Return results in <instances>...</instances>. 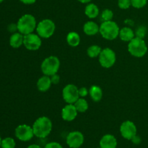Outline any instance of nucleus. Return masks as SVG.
Wrapping results in <instances>:
<instances>
[{"label":"nucleus","mask_w":148,"mask_h":148,"mask_svg":"<svg viewBox=\"0 0 148 148\" xmlns=\"http://www.w3.org/2000/svg\"><path fill=\"white\" fill-rule=\"evenodd\" d=\"M32 127L35 137L45 139L51 132L53 123L49 117L40 116L34 121Z\"/></svg>","instance_id":"1"},{"label":"nucleus","mask_w":148,"mask_h":148,"mask_svg":"<svg viewBox=\"0 0 148 148\" xmlns=\"http://www.w3.org/2000/svg\"><path fill=\"white\" fill-rule=\"evenodd\" d=\"M37 24L36 17L33 14H25L21 16L17 21V31L24 36L34 33Z\"/></svg>","instance_id":"2"},{"label":"nucleus","mask_w":148,"mask_h":148,"mask_svg":"<svg viewBox=\"0 0 148 148\" xmlns=\"http://www.w3.org/2000/svg\"><path fill=\"white\" fill-rule=\"evenodd\" d=\"M120 27L116 22L113 20L104 21L100 25L99 33L106 40H113L119 37Z\"/></svg>","instance_id":"3"},{"label":"nucleus","mask_w":148,"mask_h":148,"mask_svg":"<svg viewBox=\"0 0 148 148\" xmlns=\"http://www.w3.org/2000/svg\"><path fill=\"white\" fill-rule=\"evenodd\" d=\"M128 51L132 56L136 58H142L147 53V46L143 38L134 37L129 42Z\"/></svg>","instance_id":"4"},{"label":"nucleus","mask_w":148,"mask_h":148,"mask_svg":"<svg viewBox=\"0 0 148 148\" xmlns=\"http://www.w3.org/2000/svg\"><path fill=\"white\" fill-rule=\"evenodd\" d=\"M60 68V60L56 56H49L42 62L40 69L44 75L52 76L57 74Z\"/></svg>","instance_id":"5"},{"label":"nucleus","mask_w":148,"mask_h":148,"mask_svg":"<svg viewBox=\"0 0 148 148\" xmlns=\"http://www.w3.org/2000/svg\"><path fill=\"white\" fill-rule=\"evenodd\" d=\"M36 33L41 38H49L56 30V25L51 19H43L36 26Z\"/></svg>","instance_id":"6"},{"label":"nucleus","mask_w":148,"mask_h":148,"mask_svg":"<svg viewBox=\"0 0 148 148\" xmlns=\"http://www.w3.org/2000/svg\"><path fill=\"white\" fill-rule=\"evenodd\" d=\"M98 61L102 67L109 69L115 64L116 55L113 49L110 48H105L101 51L98 56Z\"/></svg>","instance_id":"7"},{"label":"nucleus","mask_w":148,"mask_h":148,"mask_svg":"<svg viewBox=\"0 0 148 148\" xmlns=\"http://www.w3.org/2000/svg\"><path fill=\"white\" fill-rule=\"evenodd\" d=\"M62 98L67 104H74L79 98V88L74 84H68L62 90Z\"/></svg>","instance_id":"8"},{"label":"nucleus","mask_w":148,"mask_h":148,"mask_svg":"<svg viewBox=\"0 0 148 148\" xmlns=\"http://www.w3.org/2000/svg\"><path fill=\"white\" fill-rule=\"evenodd\" d=\"M16 138L21 142H29L34 137L33 127L27 124H23L17 126L14 130Z\"/></svg>","instance_id":"9"},{"label":"nucleus","mask_w":148,"mask_h":148,"mask_svg":"<svg viewBox=\"0 0 148 148\" xmlns=\"http://www.w3.org/2000/svg\"><path fill=\"white\" fill-rule=\"evenodd\" d=\"M119 131L121 137L127 140H131L137 134V129L135 124L130 120H127L121 123Z\"/></svg>","instance_id":"10"},{"label":"nucleus","mask_w":148,"mask_h":148,"mask_svg":"<svg viewBox=\"0 0 148 148\" xmlns=\"http://www.w3.org/2000/svg\"><path fill=\"white\" fill-rule=\"evenodd\" d=\"M42 45L41 38L37 33H32L24 36L23 46L29 51H37Z\"/></svg>","instance_id":"11"},{"label":"nucleus","mask_w":148,"mask_h":148,"mask_svg":"<svg viewBox=\"0 0 148 148\" xmlns=\"http://www.w3.org/2000/svg\"><path fill=\"white\" fill-rule=\"evenodd\" d=\"M84 142V134L79 131L70 132L66 137V143L69 148L81 147Z\"/></svg>","instance_id":"12"},{"label":"nucleus","mask_w":148,"mask_h":148,"mask_svg":"<svg viewBox=\"0 0 148 148\" xmlns=\"http://www.w3.org/2000/svg\"><path fill=\"white\" fill-rule=\"evenodd\" d=\"M78 111L74 104H66L62 110V118L65 121H72L77 116Z\"/></svg>","instance_id":"13"},{"label":"nucleus","mask_w":148,"mask_h":148,"mask_svg":"<svg viewBox=\"0 0 148 148\" xmlns=\"http://www.w3.org/2000/svg\"><path fill=\"white\" fill-rule=\"evenodd\" d=\"M118 142L115 136L111 134H106L103 136L99 142L100 148H116Z\"/></svg>","instance_id":"14"},{"label":"nucleus","mask_w":148,"mask_h":148,"mask_svg":"<svg viewBox=\"0 0 148 148\" xmlns=\"http://www.w3.org/2000/svg\"><path fill=\"white\" fill-rule=\"evenodd\" d=\"M51 85L52 82L50 77L44 75L38 79L37 83H36L38 90L42 92H45L49 90L51 87Z\"/></svg>","instance_id":"15"},{"label":"nucleus","mask_w":148,"mask_h":148,"mask_svg":"<svg viewBox=\"0 0 148 148\" xmlns=\"http://www.w3.org/2000/svg\"><path fill=\"white\" fill-rule=\"evenodd\" d=\"M99 30L100 26L93 21H88L83 25V32L87 36H95L99 33Z\"/></svg>","instance_id":"16"},{"label":"nucleus","mask_w":148,"mask_h":148,"mask_svg":"<svg viewBox=\"0 0 148 148\" xmlns=\"http://www.w3.org/2000/svg\"><path fill=\"white\" fill-rule=\"evenodd\" d=\"M119 37L124 42H130L135 37V33L130 27H123L120 29Z\"/></svg>","instance_id":"17"},{"label":"nucleus","mask_w":148,"mask_h":148,"mask_svg":"<svg viewBox=\"0 0 148 148\" xmlns=\"http://www.w3.org/2000/svg\"><path fill=\"white\" fill-rule=\"evenodd\" d=\"M24 35L20 32H16L12 33L10 38V45L14 49H18L23 45Z\"/></svg>","instance_id":"18"},{"label":"nucleus","mask_w":148,"mask_h":148,"mask_svg":"<svg viewBox=\"0 0 148 148\" xmlns=\"http://www.w3.org/2000/svg\"><path fill=\"white\" fill-rule=\"evenodd\" d=\"M66 43L71 47H77L79 45L81 41L80 36L78 33L75 31L69 32L66 38Z\"/></svg>","instance_id":"19"},{"label":"nucleus","mask_w":148,"mask_h":148,"mask_svg":"<svg viewBox=\"0 0 148 148\" xmlns=\"http://www.w3.org/2000/svg\"><path fill=\"white\" fill-rule=\"evenodd\" d=\"M89 95L92 101L95 102H99L102 99L103 92L101 87L98 85H92L89 90Z\"/></svg>","instance_id":"20"},{"label":"nucleus","mask_w":148,"mask_h":148,"mask_svg":"<svg viewBox=\"0 0 148 148\" xmlns=\"http://www.w3.org/2000/svg\"><path fill=\"white\" fill-rule=\"evenodd\" d=\"M99 8L96 4L93 3H89L85 8V14L88 18L95 19L99 14Z\"/></svg>","instance_id":"21"},{"label":"nucleus","mask_w":148,"mask_h":148,"mask_svg":"<svg viewBox=\"0 0 148 148\" xmlns=\"http://www.w3.org/2000/svg\"><path fill=\"white\" fill-rule=\"evenodd\" d=\"M74 105L77 110L78 113L86 112L89 108L88 101L85 99V98H79L77 101L74 103Z\"/></svg>","instance_id":"22"},{"label":"nucleus","mask_w":148,"mask_h":148,"mask_svg":"<svg viewBox=\"0 0 148 148\" xmlns=\"http://www.w3.org/2000/svg\"><path fill=\"white\" fill-rule=\"evenodd\" d=\"M102 49L98 45H92V46H89L87 50V54L90 58H97L99 56L100 53H101Z\"/></svg>","instance_id":"23"},{"label":"nucleus","mask_w":148,"mask_h":148,"mask_svg":"<svg viewBox=\"0 0 148 148\" xmlns=\"http://www.w3.org/2000/svg\"><path fill=\"white\" fill-rule=\"evenodd\" d=\"M16 142L12 137H5L2 139L1 143V148H15Z\"/></svg>","instance_id":"24"},{"label":"nucleus","mask_w":148,"mask_h":148,"mask_svg":"<svg viewBox=\"0 0 148 148\" xmlns=\"http://www.w3.org/2000/svg\"><path fill=\"white\" fill-rule=\"evenodd\" d=\"M114 17V12L109 9H105L101 13V19L104 21H110L112 20Z\"/></svg>","instance_id":"25"},{"label":"nucleus","mask_w":148,"mask_h":148,"mask_svg":"<svg viewBox=\"0 0 148 148\" xmlns=\"http://www.w3.org/2000/svg\"><path fill=\"white\" fill-rule=\"evenodd\" d=\"M147 0H131V4L134 8H143L147 4Z\"/></svg>","instance_id":"26"},{"label":"nucleus","mask_w":148,"mask_h":148,"mask_svg":"<svg viewBox=\"0 0 148 148\" xmlns=\"http://www.w3.org/2000/svg\"><path fill=\"white\" fill-rule=\"evenodd\" d=\"M134 33H135V37H138L140 38L144 39L146 34H147V28H146L145 26H140Z\"/></svg>","instance_id":"27"},{"label":"nucleus","mask_w":148,"mask_h":148,"mask_svg":"<svg viewBox=\"0 0 148 148\" xmlns=\"http://www.w3.org/2000/svg\"><path fill=\"white\" fill-rule=\"evenodd\" d=\"M118 6L121 10H127L132 6L131 0H119Z\"/></svg>","instance_id":"28"},{"label":"nucleus","mask_w":148,"mask_h":148,"mask_svg":"<svg viewBox=\"0 0 148 148\" xmlns=\"http://www.w3.org/2000/svg\"><path fill=\"white\" fill-rule=\"evenodd\" d=\"M43 148H64L63 146L57 142H50L46 143Z\"/></svg>","instance_id":"29"},{"label":"nucleus","mask_w":148,"mask_h":148,"mask_svg":"<svg viewBox=\"0 0 148 148\" xmlns=\"http://www.w3.org/2000/svg\"><path fill=\"white\" fill-rule=\"evenodd\" d=\"M89 94V90L85 87H82V88H79V98H85L87 95Z\"/></svg>","instance_id":"30"},{"label":"nucleus","mask_w":148,"mask_h":148,"mask_svg":"<svg viewBox=\"0 0 148 148\" xmlns=\"http://www.w3.org/2000/svg\"><path fill=\"white\" fill-rule=\"evenodd\" d=\"M50 77L53 85H57V84H59V82H60V77H59V75H57V74L53 75L52 76H51Z\"/></svg>","instance_id":"31"},{"label":"nucleus","mask_w":148,"mask_h":148,"mask_svg":"<svg viewBox=\"0 0 148 148\" xmlns=\"http://www.w3.org/2000/svg\"><path fill=\"white\" fill-rule=\"evenodd\" d=\"M131 141L132 142L133 144L140 145V143H141V142H142V139H141V137H140V136H138L137 134V135H135L134 137H133Z\"/></svg>","instance_id":"32"},{"label":"nucleus","mask_w":148,"mask_h":148,"mask_svg":"<svg viewBox=\"0 0 148 148\" xmlns=\"http://www.w3.org/2000/svg\"><path fill=\"white\" fill-rule=\"evenodd\" d=\"M7 29H8L9 31L11 32V33H16V30H17V24H13V23H12V24L9 25Z\"/></svg>","instance_id":"33"},{"label":"nucleus","mask_w":148,"mask_h":148,"mask_svg":"<svg viewBox=\"0 0 148 148\" xmlns=\"http://www.w3.org/2000/svg\"><path fill=\"white\" fill-rule=\"evenodd\" d=\"M20 1L25 4H33L36 3V0H20Z\"/></svg>","instance_id":"34"},{"label":"nucleus","mask_w":148,"mask_h":148,"mask_svg":"<svg viewBox=\"0 0 148 148\" xmlns=\"http://www.w3.org/2000/svg\"><path fill=\"white\" fill-rule=\"evenodd\" d=\"M27 148H43L41 147V145L38 144H31L27 146Z\"/></svg>","instance_id":"35"},{"label":"nucleus","mask_w":148,"mask_h":148,"mask_svg":"<svg viewBox=\"0 0 148 148\" xmlns=\"http://www.w3.org/2000/svg\"><path fill=\"white\" fill-rule=\"evenodd\" d=\"M124 23H125L126 24H130V25H134V22H133V20H130V19L126 20L125 21H124Z\"/></svg>","instance_id":"36"},{"label":"nucleus","mask_w":148,"mask_h":148,"mask_svg":"<svg viewBox=\"0 0 148 148\" xmlns=\"http://www.w3.org/2000/svg\"><path fill=\"white\" fill-rule=\"evenodd\" d=\"M77 1L80 3H82V4H89L92 0H77Z\"/></svg>","instance_id":"37"},{"label":"nucleus","mask_w":148,"mask_h":148,"mask_svg":"<svg viewBox=\"0 0 148 148\" xmlns=\"http://www.w3.org/2000/svg\"><path fill=\"white\" fill-rule=\"evenodd\" d=\"M1 140H2V139H1V136H0V147H1Z\"/></svg>","instance_id":"38"},{"label":"nucleus","mask_w":148,"mask_h":148,"mask_svg":"<svg viewBox=\"0 0 148 148\" xmlns=\"http://www.w3.org/2000/svg\"><path fill=\"white\" fill-rule=\"evenodd\" d=\"M3 1H4V0H0V3L3 2Z\"/></svg>","instance_id":"39"},{"label":"nucleus","mask_w":148,"mask_h":148,"mask_svg":"<svg viewBox=\"0 0 148 148\" xmlns=\"http://www.w3.org/2000/svg\"><path fill=\"white\" fill-rule=\"evenodd\" d=\"M79 148H81V147H79Z\"/></svg>","instance_id":"40"}]
</instances>
